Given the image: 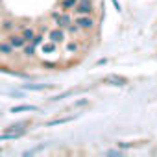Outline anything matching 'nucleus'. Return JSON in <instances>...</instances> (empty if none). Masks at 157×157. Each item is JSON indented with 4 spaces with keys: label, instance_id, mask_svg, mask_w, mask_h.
<instances>
[{
    "label": "nucleus",
    "instance_id": "f257e3e1",
    "mask_svg": "<svg viewBox=\"0 0 157 157\" xmlns=\"http://www.w3.org/2000/svg\"><path fill=\"white\" fill-rule=\"evenodd\" d=\"M107 82H109V83H113V85H126V83H128V80H126L124 76H117V74L107 76Z\"/></svg>",
    "mask_w": 157,
    "mask_h": 157
},
{
    "label": "nucleus",
    "instance_id": "f03ea898",
    "mask_svg": "<svg viewBox=\"0 0 157 157\" xmlns=\"http://www.w3.org/2000/svg\"><path fill=\"white\" fill-rule=\"evenodd\" d=\"M76 117H63V118H56V120H48L46 122V126H57V124H67V122H70V120H74Z\"/></svg>",
    "mask_w": 157,
    "mask_h": 157
},
{
    "label": "nucleus",
    "instance_id": "7ed1b4c3",
    "mask_svg": "<svg viewBox=\"0 0 157 157\" xmlns=\"http://www.w3.org/2000/svg\"><path fill=\"white\" fill-rule=\"evenodd\" d=\"M37 107L35 105H17L11 109V113H22V111H35Z\"/></svg>",
    "mask_w": 157,
    "mask_h": 157
},
{
    "label": "nucleus",
    "instance_id": "20e7f679",
    "mask_svg": "<svg viewBox=\"0 0 157 157\" xmlns=\"http://www.w3.org/2000/svg\"><path fill=\"white\" fill-rule=\"evenodd\" d=\"M78 13H89L91 11V8H89V2L87 0H83V2H80L78 4V10H76Z\"/></svg>",
    "mask_w": 157,
    "mask_h": 157
},
{
    "label": "nucleus",
    "instance_id": "39448f33",
    "mask_svg": "<svg viewBox=\"0 0 157 157\" xmlns=\"http://www.w3.org/2000/svg\"><path fill=\"white\" fill-rule=\"evenodd\" d=\"M78 24H80V28H91L93 21L91 19H78Z\"/></svg>",
    "mask_w": 157,
    "mask_h": 157
},
{
    "label": "nucleus",
    "instance_id": "423d86ee",
    "mask_svg": "<svg viewBox=\"0 0 157 157\" xmlns=\"http://www.w3.org/2000/svg\"><path fill=\"white\" fill-rule=\"evenodd\" d=\"M50 39H54V41H61V39H63V33H61L59 30H54V32H50Z\"/></svg>",
    "mask_w": 157,
    "mask_h": 157
},
{
    "label": "nucleus",
    "instance_id": "0eeeda50",
    "mask_svg": "<svg viewBox=\"0 0 157 157\" xmlns=\"http://www.w3.org/2000/svg\"><path fill=\"white\" fill-rule=\"evenodd\" d=\"M11 44H13V46H22V44H24V39H22V37H13V39H11Z\"/></svg>",
    "mask_w": 157,
    "mask_h": 157
},
{
    "label": "nucleus",
    "instance_id": "6e6552de",
    "mask_svg": "<svg viewBox=\"0 0 157 157\" xmlns=\"http://www.w3.org/2000/svg\"><path fill=\"white\" fill-rule=\"evenodd\" d=\"M0 52L10 54V52H11V46H10V44H0Z\"/></svg>",
    "mask_w": 157,
    "mask_h": 157
},
{
    "label": "nucleus",
    "instance_id": "1a4fd4ad",
    "mask_svg": "<svg viewBox=\"0 0 157 157\" xmlns=\"http://www.w3.org/2000/svg\"><path fill=\"white\" fill-rule=\"evenodd\" d=\"M59 24H61V26H67V24H68V17H61V19H59Z\"/></svg>",
    "mask_w": 157,
    "mask_h": 157
},
{
    "label": "nucleus",
    "instance_id": "9d476101",
    "mask_svg": "<svg viewBox=\"0 0 157 157\" xmlns=\"http://www.w3.org/2000/svg\"><path fill=\"white\" fill-rule=\"evenodd\" d=\"M74 2H76V0H65V8H70V6H74Z\"/></svg>",
    "mask_w": 157,
    "mask_h": 157
},
{
    "label": "nucleus",
    "instance_id": "9b49d317",
    "mask_svg": "<svg viewBox=\"0 0 157 157\" xmlns=\"http://www.w3.org/2000/svg\"><path fill=\"white\" fill-rule=\"evenodd\" d=\"M32 35H33V33H32V30H24V37H26V39H30Z\"/></svg>",
    "mask_w": 157,
    "mask_h": 157
},
{
    "label": "nucleus",
    "instance_id": "f8f14e48",
    "mask_svg": "<svg viewBox=\"0 0 157 157\" xmlns=\"http://www.w3.org/2000/svg\"><path fill=\"white\" fill-rule=\"evenodd\" d=\"M41 41H43V39H41V37H39V35H37V37H35V39H33V44H41Z\"/></svg>",
    "mask_w": 157,
    "mask_h": 157
}]
</instances>
